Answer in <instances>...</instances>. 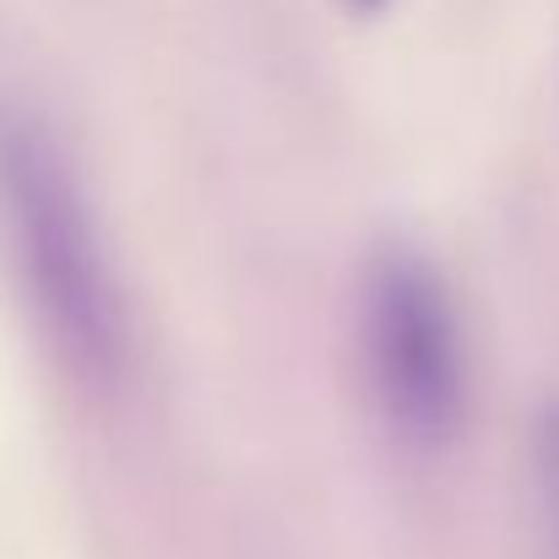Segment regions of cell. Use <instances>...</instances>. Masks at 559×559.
<instances>
[{"instance_id": "7a4b0ae2", "label": "cell", "mask_w": 559, "mask_h": 559, "mask_svg": "<svg viewBox=\"0 0 559 559\" xmlns=\"http://www.w3.org/2000/svg\"><path fill=\"white\" fill-rule=\"evenodd\" d=\"M365 354L391 424L445 440L462 418V337L445 288L413 250H385L365 288Z\"/></svg>"}, {"instance_id": "277c9868", "label": "cell", "mask_w": 559, "mask_h": 559, "mask_svg": "<svg viewBox=\"0 0 559 559\" xmlns=\"http://www.w3.org/2000/svg\"><path fill=\"white\" fill-rule=\"evenodd\" d=\"M354 5H380V0H354Z\"/></svg>"}, {"instance_id": "3957f363", "label": "cell", "mask_w": 559, "mask_h": 559, "mask_svg": "<svg viewBox=\"0 0 559 559\" xmlns=\"http://www.w3.org/2000/svg\"><path fill=\"white\" fill-rule=\"evenodd\" d=\"M544 445H549V495H555V511H559V424L549 429Z\"/></svg>"}, {"instance_id": "6da1fadb", "label": "cell", "mask_w": 559, "mask_h": 559, "mask_svg": "<svg viewBox=\"0 0 559 559\" xmlns=\"http://www.w3.org/2000/svg\"><path fill=\"white\" fill-rule=\"evenodd\" d=\"M0 217L22 261V283L82 374H115L126 354L120 294L66 158L16 115H0Z\"/></svg>"}]
</instances>
